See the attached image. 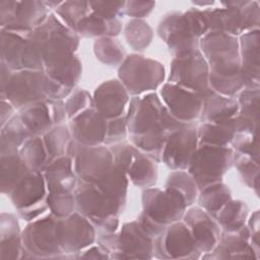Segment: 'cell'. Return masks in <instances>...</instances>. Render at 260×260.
Segmentation results:
<instances>
[{
	"label": "cell",
	"instance_id": "1",
	"mask_svg": "<svg viewBox=\"0 0 260 260\" xmlns=\"http://www.w3.org/2000/svg\"><path fill=\"white\" fill-rule=\"evenodd\" d=\"M125 116L129 141L157 164L167 138L184 124L169 113L155 91L131 96Z\"/></svg>",
	"mask_w": 260,
	"mask_h": 260
},
{
	"label": "cell",
	"instance_id": "2",
	"mask_svg": "<svg viewBox=\"0 0 260 260\" xmlns=\"http://www.w3.org/2000/svg\"><path fill=\"white\" fill-rule=\"evenodd\" d=\"M46 23L49 34L44 47V71L54 80L74 89L82 74V63L76 55L80 38L54 12Z\"/></svg>",
	"mask_w": 260,
	"mask_h": 260
},
{
	"label": "cell",
	"instance_id": "3",
	"mask_svg": "<svg viewBox=\"0 0 260 260\" xmlns=\"http://www.w3.org/2000/svg\"><path fill=\"white\" fill-rule=\"evenodd\" d=\"M209 31L203 9L192 6L188 10L169 11L160 18L156 32L175 57L193 53L199 49L200 39Z\"/></svg>",
	"mask_w": 260,
	"mask_h": 260
},
{
	"label": "cell",
	"instance_id": "4",
	"mask_svg": "<svg viewBox=\"0 0 260 260\" xmlns=\"http://www.w3.org/2000/svg\"><path fill=\"white\" fill-rule=\"evenodd\" d=\"M76 211L87 217L98 232H117L125 205L104 195L94 185L80 182L74 191Z\"/></svg>",
	"mask_w": 260,
	"mask_h": 260
},
{
	"label": "cell",
	"instance_id": "5",
	"mask_svg": "<svg viewBox=\"0 0 260 260\" xmlns=\"http://www.w3.org/2000/svg\"><path fill=\"white\" fill-rule=\"evenodd\" d=\"M166 78L165 66L159 61L139 53L127 55L118 67V79L130 96L155 91L165 83Z\"/></svg>",
	"mask_w": 260,
	"mask_h": 260
},
{
	"label": "cell",
	"instance_id": "6",
	"mask_svg": "<svg viewBox=\"0 0 260 260\" xmlns=\"http://www.w3.org/2000/svg\"><path fill=\"white\" fill-rule=\"evenodd\" d=\"M234 167V150L230 146L198 145L187 172L196 182L198 189L222 182L223 176Z\"/></svg>",
	"mask_w": 260,
	"mask_h": 260
},
{
	"label": "cell",
	"instance_id": "7",
	"mask_svg": "<svg viewBox=\"0 0 260 260\" xmlns=\"http://www.w3.org/2000/svg\"><path fill=\"white\" fill-rule=\"evenodd\" d=\"M199 49L208 64L209 72L218 75L241 73L238 37L220 31H208L200 39Z\"/></svg>",
	"mask_w": 260,
	"mask_h": 260
},
{
	"label": "cell",
	"instance_id": "8",
	"mask_svg": "<svg viewBox=\"0 0 260 260\" xmlns=\"http://www.w3.org/2000/svg\"><path fill=\"white\" fill-rule=\"evenodd\" d=\"M57 221V217L47 212L39 218L27 222L21 232L25 258H69L59 245Z\"/></svg>",
	"mask_w": 260,
	"mask_h": 260
},
{
	"label": "cell",
	"instance_id": "9",
	"mask_svg": "<svg viewBox=\"0 0 260 260\" xmlns=\"http://www.w3.org/2000/svg\"><path fill=\"white\" fill-rule=\"evenodd\" d=\"M141 204V214L162 228L182 220L188 207L184 195L172 187L142 189Z\"/></svg>",
	"mask_w": 260,
	"mask_h": 260
},
{
	"label": "cell",
	"instance_id": "10",
	"mask_svg": "<svg viewBox=\"0 0 260 260\" xmlns=\"http://www.w3.org/2000/svg\"><path fill=\"white\" fill-rule=\"evenodd\" d=\"M47 195L43 173L27 171L8 197L17 216L28 222L49 212Z\"/></svg>",
	"mask_w": 260,
	"mask_h": 260
},
{
	"label": "cell",
	"instance_id": "11",
	"mask_svg": "<svg viewBox=\"0 0 260 260\" xmlns=\"http://www.w3.org/2000/svg\"><path fill=\"white\" fill-rule=\"evenodd\" d=\"M47 74L44 70L22 69L12 72L6 85L0 89V98L10 102L16 111L48 100Z\"/></svg>",
	"mask_w": 260,
	"mask_h": 260
},
{
	"label": "cell",
	"instance_id": "12",
	"mask_svg": "<svg viewBox=\"0 0 260 260\" xmlns=\"http://www.w3.org/2000/svg\"><path fill=\"white\" fill-rule=\"evenodd\" d=\"M167 81L203 98L213 91L209 86V67L200 50L173 58Z\"/></svg>",
	"mask_w": 260,
	"mask_h": 260
},
{
	"label": "cell",
	"instance_id": "13",
	"mask_svg": "<svg viewBox=\"0 0 260 260\" xmlns=\"http://www.w3.org/2000/svg\"><path fill=\"white\" fill-rule=\"evenodd\" d=\"M66 155L73 159L74 172L80 182L95 184L114 165V157L109 146H84L73 139Z\"/></svg>",
	"mask_w": 260,
	"mask_h": 260
},
{
	"label": "cell",
	"instance_id": "14",
	"mask_svg": "<svg viewBox=\"0 0 260 260\" xmlns=\"http://www.w3.org/2000/svg\"><path fill=\"white\" fill-rule=\"evenodd\" d=\"M58 242L69 258H78V254L96 241V230L90 220L74 211L57 221Z\"/></svg>",
	"mask_w": 260,
	"mask_h": 260
},
{
	"label": "cell",
	"instance_id": "15",
	"mask_svg": "<svg viewBox=\"0 0 260 260\" xmlns=\"http://www.w3.org/2000/svg\"><path fill=\"white\" fill-rule=\"evenodd\" d=\"M201 253L183 220L168 225L154 239V258L157 259H200Z\"/></svg>",
	"mask_w": 260,
	"mask_h": 260
},
{
	"label": "cell",
	"instance_id": "16",
	"mask_svg": "<svg viewBox=\"0 0 260 260\" xmlns=\"http://www.w3.org/2000/svg\"><path fill=\"white\" fill-rule=\"evenodd\" d=\"M198 124L197 121L184 123L167 138L161 162L171 171L187 170L190 159L198 147Z\"/></svg>",
	"mask_w": 260,
	"mask_h": 260
},
{
	"label": "cell",
	"instance_id": "17",
	"mask_svg": "<svg viewBox=\"0 0 260 260\" xmlns=\"http://www.w3.org/2000/svg\"><path fill=\"white\" fill-rule=\"evenodd\" d=\"M158 95L169 113L183 123L199 120L203 96L199 93L166 81L160 87Z\"/></svg>",
	"mask_w": 260,
	"mask_h": 260
},
{
	"label": "cell",
	"instance_id": "18",
	"mask_svg": "<svg viewBox=\"0 0 260 260\" xmlns=\"http://www.w3.org/2000/svg\"><path fill=\"white\" fill-rule=\"evenodd\" d=\"M182 220L189 229L201 254L211 252L217 245L222 230L216 219L199 205L187 207Z\"/></svg>",
	"mask_w": 260,
	"mask_h": 260
},
{
	"label": "cell",
	"instance_id": "19",
	"mask_svg": "<svg viewBox=\"0 0 260 260\" xmlns=\"http://www.w3.org/2000/svg\"><path fill=\"white\" fill-rule=\"evenodd\" d=\"M93 107L107 120L126 115L130 94L121 81L109 79L96 86L92 93Z\"/></svg>",
	"mask_w": 260,
	"mask_h": 260
},
{
	"label": "cell",
	"instance_id": "20",
	"mask_svg": "<svg viewBox=\"0 0 260 260\" xmlns=\"http://www.w3.org/2000/svg\"><path fill=\"white\" fill-rule=\"evenodd\" d=\"M68 121L72 139L78 144L84 146L104 144L108 120L94 107L83 111Z\"/></svg>",
	"mask_w": 260,
	"mask_h": 260
},
{
	"label": "cell",
	"instance_id": "21",
	"mask_svg": "<svg viewBox=\"0 0 260 260\" xmlns=\"http://www.w3.org/2000/svg\"><path fill=\"white\" fill-rule=\"evenodd\" d=\"M118 233L120 246L118 259L154 258V239L140 228L137 219L123 223Z\"/></svg>",
	"mask_w": 260,
	"mask_h": 260
},
{
	"label": "cell",
	"instance_id": "22",
	"mask_svg": "<svg viewBox=\"0 0 260 260\" xmlns=\"http://www.w3.org/2000/svg\"><path fill=\"white\" fill-rule=\"evenodd\" d=\"M238 39L245 88L260 89V29L244 32Z\"/></svg>",
	"mask_w": 260,
	"mask_h": 260
},
{
	"label": "cell",
	"instance_id": "23",
	"mask_svg": "<svg viewBox=\"0 0 260 260\" xmlns=\"http://www.w3.org/2000/svg\"><path fill=\"white\" fill-rule=\"evenodd\" d=\"M202 259H259L250 242V233L246 226L238 232H222L215 248L201 255Z\"/></svg>",
	"mask_w": 260,
	"mask_h": 260
},
{
	"label": "cell",
	"instance_id": "24",
	"mask_svg": "<svg viewBox=\"0 0 260 260\" xmlns=\"http://www.w3.org/2000/svg\"><path fill=\"white\" fill-rule=\"evenodd\" d=\"M51 12L52 11L46 6L44 1H17L12 21L7 26L0 29L28 37L34 29L39 27L48 18Z\"/></svg>",
	"mask_w": 260,
	"mask_h": 260
},
{
	"label": "cell",
	"instance_id": "25",
	"mask_svg": "<svg viewBox=\"0 0 260 260\" xmlns=\"http://www.w3.org/2000/svg\"><path fill=\"white\" fill-rule=\"evenodd\" d=\"M48 193H74L79 180L69 155L54 158L43 171Z\"/></svg>",
	"mask_w": 260,
	"mask_h": 260
},
{
	"label": "cell",
	"instance_id": "26",
	"mask_svg": "<svg viewBox=\"0 0 260 260\" xmlns=\"http://www.w3.org/2000/svg\"><path fill=\"white\" fill-rule=\"evenodd\" d=\"M21 230L17 216L2 212L0 215V259L18 260L25 258Z\"/></svg>",
	"mask_w": 260,
	"mask_h": 260
},
{
	"label": "cell",
	"instance_id": "27",
	"mask_svg": "<svg viewBox=\"0 0 260 260\" xmlns=\"http://www.w3.org/2000/svg\"><path fill=\"white\" fill-rule=\"evenodd\" d=\"M239 105L236 98H229L211 91L203 98L199 117L200 123H222L238 115Z\"/></svg>",
	"mask_w": 260,
	"mask_h": 260
},
{
	"label": "cell",
	"instance_id": "28",
	"mask_svg": "<svg viewBox=\"0 0 260 260\" xmlns=\"http://www.w3.org/2000/svg\"><path fill=\"white\" fill-rule=\"evenodd\" d=\"M49 28L46 20L25 39L21 54V68L28 70H44V47Z\"/></svg>",
	"mask_w": 260,
	"mask_h": 260
},
{
	"label": "cell",
	"instance_id": "29",
	"mask_svg": "<svg viewBox=\"0 0 260 260\" xmlns=\"http://www.w3.org/2000/svg\"><path fill=\"white\" fill-rule=\"evenodd\" d=\"M123 29L120 18L107 19L92 11L85 16L75 27L74 31L79 38H104L118 37Z\"/></svg>",
	"mask_w": 260,
	"mask_h": 260
},
{
	"label": "cell",
	"instance_id": "30",
	"mask_svg": "<svg viewBox=\"0 0 260 260\" xmlns=\"http://www.w3.org/2000/svg\"><path fill=\"white\" fill-rule=\"evenodd\" d=\"M93 185L104 195L126 205L129 179L126 172L117 164L114 162L111 169Z\"/></svg>",
	"mask_w": 260,
	"mask_h": 260
},
{
	"label": "cell",
	"instance_id": "31",
	"mask_svg": "<svg viewBox=\"0 0 260 260\" xmlns=\"http://www.w3.org/2000/svg\"><path fill=\"white\" fill-rule=\"evenodd\" d=\"M126 174L129 181L138 188L153 187L157 182V162L138 150Z\"/></svg>",
	"mask_w": 260,
	"mask_h": 260
},
{
	"label": "cell",
	"instance_id": "32",
	"mask_svg": "<svg viewBox=\"0 0 260 260\" xmlns=\"http://www.w3.org/2000/svg\"><path fill=\"white\" fill-rule=\"evenodd\" d=\"M17 113L31 136H43L54 126L47 100L27 106Z\"/></svg>",
	"mask_w": 260,
	"mask_h": 260
},
{
	"label": "cell",
	"instance_id": "33",
	"mask_svg": "<svg viewBox=\"0 0 260 260\" xmlns=\"http://www.w3.org/2000/svg\"><path fill=\"white\" fill-rule=\"evenodd\" d=\"M235 132L233 119L222 123H199L198 145L230 146Z\"/></svg>",
	"mask_w": 260,
	"mask_h": 260
},
{
	"label": "cell",
	"instance_id": "34",
	"mask_svg": "<svg viewBox=\"0 0 260 260\" xmlns=\"http://www.w3.org/2000/svg\"><path fill=\"white\" fill-rule=\"evenodd\" d=\"M250 211L247 203L239 199H231L215 215L222 232H238L246 226Z\"/></svg>",
	"mask_w": 260,
	"mask_h": 260
},
{
	"label": "cell",
	"instance_id": "35",
	"mask_svg": "<svg viewBox=\"0 0 260 260\" xmlns=\"http://www.w3.org/2000/svg\"><path fill=\"white\" fill-rule=\"evenodd\" d=\"M1 192L9 196L24 174L29 171L18 152L0 153Z\"/></svg>",
	"mask_w": 260,
	"mask_h": 260
},
{
	"label": "cell",
	"instance_id": "36",
	"mask_svg": "<svg viewBox=\"0 0 260 260\" xmlns=\"http://www.w3.org/2000/svg\"><path fill=\"white\" fill-rule=\"evenodd\" d=\"M31 135L16 113L0 130V153L18 152Z\"/></svg>",
	"mask_w": 260,
	"mask_h": 260
},
{
	"label": "cell",
	"instance_id": "37",
	"mask_svg": "<svg viewBox=\"0 0 260 260\" xmlns=\"http://www.w3.org/2000/svg\"><path fill=\"white\" fill-rule=\"evenodd\" d=\"M0 62L4 63L13 72L22 70L21 54L27 37L5 29H0Z\"/></svg>",
	"mask_w": 260,
	"mask_h": 260
},
{
	"label": "cell",
	"instance_id": "38",
	"mask_svg": "<svg viewBox=\"0 0 260 260\" xmlns=\"http://www.w3.org/2000/svg\"><path fill=\"white\" fill-rule=\"evenodd\" d=\"M233 199L230 188L223 182H217L199 190L196 203L215 218L218 211Z\"/></svg>",
	"mask_w": 260,
	"mask_h": 260
},
{
	"label": "cell",
	"instance_id": "39",
	"mask_svg": "<svg viewBox=\"0 0 260 260\" xmlns=\"http://www.w3.org/2000/svg\"><path fill=\"white\" fill-rule=\"evenodd\" d=\"M124 38L128 46L136 53L146 50L153 40V29L144 19H130L123 27Z\"/></svg>",
	"mask_w": 260,
	"mask_h": 260
},
{
	"label": "cell",
	"instance_id": "40",
	"mask_svg": "<svg viewBox=\"0 0 260 260\" xmlns=\"http://www.w3.org/2000/svg\"><path fill=\"white\" fill-rule=\"evenodd\" d=\"M93 54L101 63L112 68L119 67L127 56L121 42L114 37L95 39Z\"/></svg>",
	"mask_w": 260,
	"mask_h": 260
},
{
	"label": "cell",
	"instance_id": "41",
	"mask_svg": "<svg viewBox=\"0 0 260 260\" xmlns=\"http://www.w3.org/2000/svg\"><path fill=\"white\" fill-rule=\"evenodd\" d=\"M18 153L29 171L43 173L50 161L42 136H31L28 138L20 147Z\"/></svg>",
	"mask_w": 260,
	"mask_h": 260
},
{
	"label": "cell",
	"instance_id": "42",
	"mask_svg": "<svg viewBox=\"0 0 260 260\" xmlns=\"http://www.w3.org/2000/svg\"><path fill=\"white\" fill-rule=\"evenodd\" d=\"M42 137L49 155V160L66 155L67 148L72 140L70 129L64 123L54 125Z\"/></svg>",
	"mask_w": 260,
	"mask_h": 260
},
{
	"label": "cell",
	"instance_id": "43",
	"mask_svg": "<svg viewBox=\"0 0 260 260\" xmlns=\"http://www.w3.org/2000/svg\"><path fill=\"white\" fill-rule=\"evenodd\" d=\"M90 12L89 1H62L54 11L59 19L73 30Z\"/></svg>",
	"mask_w": 260,
	"mask_h": 260
},
{
	"label": "cell",
	"instance_id": "44",
	"mask_svg": "<svg viewBox=\"0 0 260 260\" xmlns=\"http://www.w3.org/2000/svg\"><path fill=\"white\" fill-rule=\"evenodd\" d=\"M165 187H172L180 191L184 195L188 207L196 203L199 189L192 176L186 170L171 171L167 178Z\"/></svg>",
	"mask_w": 260,
	"mask_h": 260
},
{
	"label": "cell",
	"instance_id": "45",
	"mask_svg": "<svg viewBox=\"0 0 260 260\" xmlns=\"http://www.w3.org/2000/svg\"><path fill=\"white\" fill-rule=\"evenodd\" d=\"M234 167L243 183L250 189L254 190L256 195L259 194V161L249 155L234 152Z\"/></svg>",
	"mask_w": 260,
	"mask_h": 260
},
{
	"label": "cell",
	"instance_id": "46",
	"mask_svg": "<svg viewBox=\"0 0 260 260\" xmlns=\"http://www.w3.org/2000/svg\"><path fill=\"white\" fill-rule=\"evenodd\" d=\"M209 86L214 92L229 98H236L245 88L242 73L218 75L209 72Z\"/></svg>",
	"mask_w": 260,
	"mask_h": 260
},
{
	"label": "cell",
	"instance_id": "47",
	"mask_svg": "<svg viewBox=\"0 0 260 260\" xmlns=\"http://www.w3.org/2000/svg\"><path fill=\"white\" fill-rule=\"evenodd\" d=\"M236 99L239 105L238 115L258 125L260 89L244 88L239 92Z\"/></svg>",
	"mask_w": 260,
	"mask_h": 260
},
{
	"label": "cell",
	"instance_id": "48",
	"mask_svg": "<svg viewBox=\"0 0 260 260\" xmlns=\"http://www.w3.org/2000/svg\"><path fill=\"white\" fill-rule=\"evenodd\" d=\"M49 212L57 218H64L76 211L74 193H48Z\"/></svg>",
	"mask_w": 260,
	"mask_h": 260
},
{
	"label": "cell",
	"instance_id": "49",
	"mask_svg": "<svg viewBox=\"0 0 260 260\" xmlns=\"http://www.w3.org/2000/svg\"><path fill=\"white\" fill-rule=\"evenodd\" d=\"M230 147L233 148L234 152L249 155L259 161V140L257 132H235Z\"/></svg>",
	"mask_w": 260,
	"mask_h": 260
},
{
	"label": "cell",
	"instance_id": "50",
	"mask_svg": "<svg viewBox=\"0 0 260 260\" xmlns=\"http://www.w3.org/2000/svg\"><path fill=\"white\" fill-rule=\"evenodd\" d=\"M68 120L79 115L83 111L93 107L92 94L84 88L75 87L65 101Z\"/></svg>",
	"mask_w": 260,
	"mask_h": 260
},
{
	"label": "cell",
	"instance_id": "51",
	"mask_svg": "<svg viewBox=\"0 0 260 260\" xmlns=\"http://www.w3.org/2000/svg\"><path fill=\"white\" fill-rule=\"evenodd\" d=\"M109 148L112 151L114 162L120 166L125 172L138 151V149L127 140L112 144Z\"/></svg>",
	"mask_w": 260,
	"mask_h": 260
},
{
	"label": "cell",
	"instance_id": "52",
	"mask_svg": "<svg viewBox=\"0 0 260 260\" xmlns=\"http://www.w3.org/2000/svg\"><path fill=\"white\" fill-rule=\"evenodd\" d=\"M128 138V128L126 116H121L115 119L108 120L107 133L104 144L110 146L112 144L124 141Z\"/></svg>",
	"mask_w": 260,
	"mask_h": 260
},
{
	"label": "cell",
	"instance_id": "53",
	"mask_svg": "<svg viewBox=\"0 0 260 260\" xmlns=\"http://www.w3.org/2000/svg\"><path fill=\"white\" fill-rule=\"evenodd\" d=\"M91 11L104 18L123 17L125 1H89Z\"/></svg>",
	"mask_w": 260,
	"mask_h": 260
},
{
	"label": "cell",
	"instance_id": "54",
	"mask_svg": "<svg viewBox=\"0 0 260 260\" xmlns=\"http://www.w3.org/2000/svg\"><path fill=\"white\" fill-rule=\"evenodd\" d=\"M155 7L154 1H140L130 0L125 1L124 15L129 16L131 19H143L147 17Z\"/></svg>",
	"mask_w": 260,
	"mask_h": 260
},
{
	"label": "cell",
	"instance_id": "55",
	"mask_svg": "<svg viewBox=\"0 0 260 260\" xmlns=\"http://www.w3.org/2000/svg\"><path fill=\"white\" fill-rule=\"evenodd\" d=\"M95 243L104 249L111 259H118L119 256V233L117 232H98Z\"/></svg>",
	"mask_w": 260,
	"mask_h": 260
},
{
	"label": "cell",
	"instance_id": "56",
	"mask_svg": "<svg viewBox=\"0 0 260 260\" xmlns=\"http://www.w3.org/2000/svg\"><path fill=\"white\" fill-rule=\"evenodd\" d=\"M47 102L54 125L63 124L66 119L68 120L64 100H47Z\"/></svg>",
	"mask_w": 260,
	"mask_h": 260
},
{
	"label": "cell",
	"instance_id": "57",
	"mask_svg": "<svg viewBox=\"0 0 260 260\" xmlns=\"http://www.w3.org/2000/svg\"><path fill=\"white\" fill-rule=\"evenodd\" d=\"M246 225L250 233L251 245L259 254V210H255L249 214Z\"/></svg>",
	"mask_w": 260,
	"mask_h": 260
},
{
	"label": "cell",
	"instance_id": "58",
	"mask_svg": "<svg viewBox=\"0 0 260 260\" xmlns=\"http://www.w3.org/2000/svg\"><path fill=\"white\" fill-rule=\"evenodd\" d=\"M18 0H1L0 1V28L7 26L13 19Z\"/></svg>",
	"mask_w": 260,
	"mask_h": 260
},
{
	"label": "cell",
	"instance_id": "59",
	"mask_svg": "<svg viewBox=\"0 0 260 260\" xmlns=\"http://www.w3.org/2000/svg\"><path fill=\"white\" fill-rule=\"evenodd\" d=\"M78 258L82 259H111L110 255L102 249L96 243L84 249L78 254Z\"/></svg>",
	"mask_w": 260,
	"mask_h": 260
},
{
	"label": "cell",
	"instance_id": "60",
	"mask_svg": "<svg viewBox=\"0 0 260 260\" xmlns=\"http://www.w3.org/2000/svg\"><path fill=\"white\" fill-rule=\"evenodd\" d=\"M0 106H1V115H0V124L1 126L5 125L16 113V109L13 107V105L8 102L5 99H0Z\"/></svg>",
	"mask_w": 260,
	"mask_h": 260
},
{
	"label": "cell",
	"instance_id": "61",
	"mask_svg": "<svg viewBox=\"0 0 260 260\" xmlns=\"http://www.w3.org/2000/svg\"><path fill=\"white\" fill-rule=\"evenodd\" d=\"M192 4L195 7H198L200 9H205V8L213 7L216 4V2H214V1H192Z\"/></svg>",
	"mask_w": 260,
	"mask_h": 260
}]
</instances>
